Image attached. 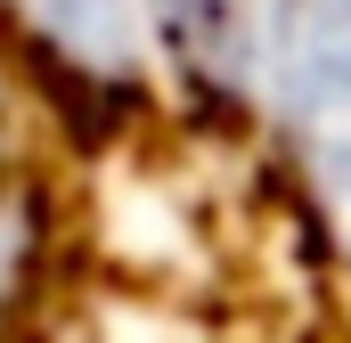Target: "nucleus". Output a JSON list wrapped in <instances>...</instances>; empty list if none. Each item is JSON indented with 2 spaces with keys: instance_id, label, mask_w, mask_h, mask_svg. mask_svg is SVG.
Instances as JSON below:
<instances>
[{
  "instance_id": "f257e3e1",
  "label": "nucleus",
  "mask_w": 351,
  "mask_h": 343,
  "mask_svg": "<svg viewBox=\"0 0 351 343\" xmlns=\"http://www.w3.org/2000/svg\"><path fill=\"white\" fill-rule=\"evenodd\" d=\"M245 123L269 139L311 246L351 278V0H262Z\"/></svg>"
},
{
  "instance_id": "f03ea898",
  "label": "nucleus",
  "mask_w": 351,
  "mask_h": 343,
  "mask_svg": "<svg viewBox=\"0 0 351 343\" xmlns=\"http://www.w3.org/2000/svg\"><path fill=\"white\" fill-rule=\"evenodd\" d=\"M0 25L41 58V74L82 90L98 106H156L164 49H156V8L147 0H0Z\"/></svg>"
},
{
  "instance_id": "7ed1b4c3",
  "label": "nucleus",
  "mask_w": 351,
  "mask_h": 343,
  "mask_svg": "<svg viewBox=\"0 0 351 343\" xmlns=\"http://www.w3.org/2000/svg\"><path fill=\"white\" fill-rule=\"evenodd\" d=\"M164 82L188 90L213 115H245V66H254V16L262 0H147Z\"/></svg>"
}]
</instances>
